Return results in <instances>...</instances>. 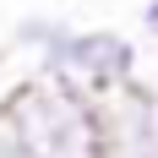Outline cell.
I'll list each match as a JSON object with an SVG mask.
<instances>
[{
    "label": "cell",
    "mask_w": 158,
    "mask_h": 158,
    "mask_svg": "<svg viewBox=\"0 0 158 158\" xmlns=\"http://www.w3.org/2000/svg\"><path fill=\"white\" fill-rule=\"evenodd\" d=\"M0 126L27 158H98V98L65 77H27L0 104Z\"/></svg>",
    "instance_id": "cell-1"
},
{
    "label": "cell",
    "mask_w": 158,
    "mask_h": 158,
    "mask_svg": "<svg viewBox=\"0 0 158 158\" xmlns=\"http://www.w3.org/2000/svg\"><path fill=\"white\" fill-rule=\"evenodd\" d=\"M38 77H65L87 87L93 98H104L114 87L136 82V44L114 27H87V33L65 27L49 49H38Z\"/></svg>",
    "instance_id": "cell-2"
},
{
    "label": "cell",
    "mask_w": 158,
    "mask_h": 158,
    "mask_svg": "<svg viewBox=\"0 0 158 158\" xmlns=\"http://www.w3.org/2000/svg\"><path fill=\"white\" fill-rule=\"evenodd\" d=\"M98 158H158V93L126 82L98 98Z\"/></svg>",
    "instance_id": "cell-3"
},
{
    "label": "cell",
    "mask_w": 158,
    "mask_h": 158,
    "mask_svg": "<svg viewBox=\"0 0 158 158\" xmlns=\"http://www.w3.org/2000/svg\"><path fill=\"white\" fill-rule=\"evenodd\" d=\"M60 33H65V22H60V16H22V22H16V44L38 55V49H49Z\"/></svg>",
    "instance_id": "cell-4"
},
{
    "label": "cell",
    "mask_w": 158,
    "mask_h": 158,
    "mask_svg": "<svg viewBox=\"0 0 158 158\" xmlns=\"http://www.w3.org/2000/svg\"><path fill=\"white\" fill-rule=\"evenodd\" d=\"M142 33H147V38H158V0H147V6H142Z\"/></svg>",
    "instance_id": "cell-5"
},
{
    "label": "cell",
    "mask_w": 158,
    "mask_h": 158,
    "mask_svg": "<svg viewBox=\"0 0 158 158\" xmlns=\"http://www.w3.org/2000/svg\"><path fill=\"white\" fill-rule=\"evenodd\" d=\"M0 158H27V153H22V147L11 142V131H6V126H0Z\"/></svg>",
    "instance_id": "cell-6"
},
{
    "label": "cell",
    "mask_w": 158,
    "mask_h": 158,
    "mask_svg": "<svg viewBox=\"0 0 158 158\" xmlns=\"http://www.w3.org/2000/svg\"><path fill=\"white\" fill-rule=\"evenodd\" d=\"M0 71H6V49H0Z\"/></svg>",
    "instance_id": "cell-7"
}]
</instances>
